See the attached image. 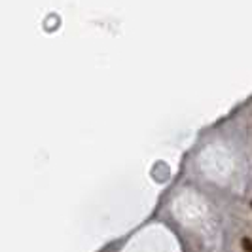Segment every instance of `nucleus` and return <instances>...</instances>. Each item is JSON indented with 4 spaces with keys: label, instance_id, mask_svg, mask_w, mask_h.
I'll return each instance as SVG.
<instances>
[{
    "label": "nucleus",
    "instance_id": "1",
    "mask_svg": "<svg viewBox=\"0 0 252 252\" xmlns=\"http://www.w3.org/2000/svg\"><path fill=\"white\" fill-rule=\"evenodd\" d=\"M241 243H243V247L247 249V252H252V241L251 239H243Z\"/></svg>",
    "mask_w": 252,
    "mask_h": 252
}]
</instances>
